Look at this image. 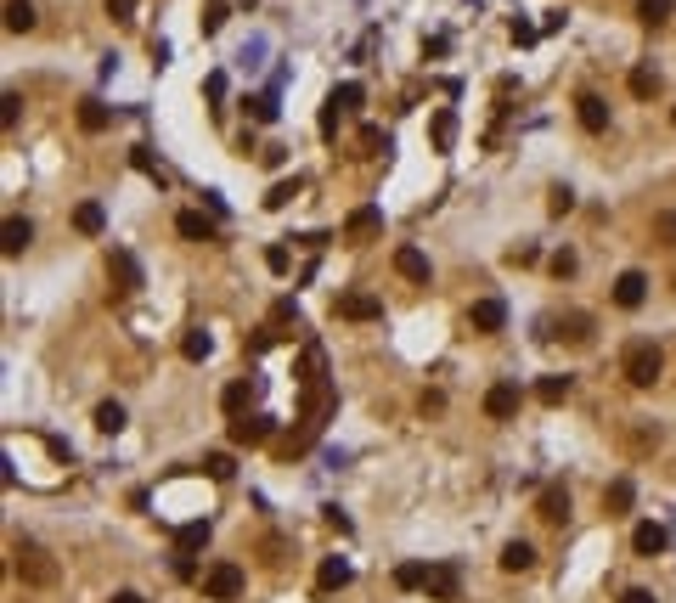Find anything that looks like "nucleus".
I'll use <instances>...</instances> for the list:
<instances>
[{"label":"nucleus","mask_w":676,"mask_h":603,"mask_svg":"<svg viewBox=\"0 0 676 603\" xmlns=\"http://www.w3.org/2000/svg\"><path fill=\"white\" fill-rule=\"evenodd\" d=\"M660 350H654L648 339H637V344H626V356H620V372H626V384L631 389H654L660 384Z\"/></svg>","instance_id":"f257e3e1"},{"label":"nucleus","mask_w":676,"mask_h":603,"mask_svg":"<svg viewBox=\"0 0 676 603\" xmlns=\"http://www.w3.org/2000/svg\"><path fill=\"white\" fill-rule=\"evenodd\" d=\"M12 558H17V575H23L29 587H51V581H57V564H51V553L40 547V542H17Z\"/></svg>","instance_id":"f03ea898"},{"label":"nucleus","mask_w":676,"mask_h":603,"mask_svg":"<svg viewBox=\"0 0 676 603\" xmlns=\"http://www.w3.org/2000/svg\"><path fill=\"white\" fill-rule=\"evenodd\" d=\"M203 598H209V603H231V598H243V564H231V558L209 564V575H203Z\"/></svg>","instance_id":"7ed1b4c3"},{"label":"nucleus","mask_w":676,"mask_h":603,"mask_svg":"<svg viewBox=\"0 0 676 603\" xmlns=\"http://www.w3.org/2000/svg\"><path fill=\"white\" fill-rule=\"evenodd\" d=\"M519 406H524V395H519V384H513V378H502V384L485 389V418L507 423V418H519Z\"/></svg>","instance_id":"20e7f679"},{"label":"nucleus","mask_w":676,"mask_h":603,"mask_svg":"<svg viewBox=\"0 0 676 603\" xmlns=\"http://www.w3.org/2000/svg\"><path fill=\"white\" fill-rule=\"evenodd\" d=\"M333 316H344V322H378V316H384V299H378V294H338L333 299Z\"/></svg>","instance_id":"39448f33"},{"label":"nucleus","mask_w":676,"mask_h":603,"mask_svg":"<svg viewBox=\"0 0 676 603\" xmlns=\"http://www.w3.org/2000/svg\"><path fill=\"white\" fill-rule=\"evenodd\" d=\"M422 592H429L434 603H457V592H462V575H457V564H451V558H446V564H429V587H422Z\"/></svg>","instance_id":"423d86ee"},{"label":"nucleus","mask_w":676,"mask_h":603,"mask_svg":"<svg viewBox=\"0 0 676 603\" xmlns=\"http://www.w3.org/2000/svg\"><path fill=\"white\" fill-rule=\"evenodd\" d=\"M108 265H113V277H119V294H141V288H147V277H141V260L130 254V248H113V254H108Z\"/></svg>","instance_id":"0eeeda50"},{"label":"nucleus","mask_w":676,"mask_h":603,"mask_svg":"<svg viewBox=\"0 0 676 603\" xmlns=\"http://www.w3.org/2000/svg\"><path fill=\"white\" fill-rule=\"evenodd\" d=\"M271 440V418L265 412H243L237 423H231V446H265Z\"/></svg>","instance_id":"6e6552de"},{"label":"nucleus","mask_w":676,"mask_h":603,"mask_svg":"<svg viewBox=\"0 0 676 603\" xmlns=\"http://www.w3.org/2000/svg\"><path fill=\"white\" fill-rule=\"evenodd\" d=\"M575 113H581V130H592V136L609 130V102H603L598 91H581V96H575Z\"/></svg>","instance_id":"1a4fd4ad"},{"label":"nucleus","mask_w":676,"mask_h":603,"mask_svg":"<svg viewBox=\"0 0 676 603\" xmlns=\"http://www.w3.org/2000/svg\"><path fill=\"white\" fill-rule=\"evenodd\" d=\"M344 237H350V243H372V237H384V209H372V203H367V209H355V215L344 220Z\"/></svg>","instance_id":"9d476101"},{"label":"nucleus","mask_w":676,"mask_h":603,"mask_svg":"<svg viewBox=\"0 0 676 603\" xmlns=\"http://www.w3.org/2000/svg\"><path fill=\"white\" fill-rule=\"evenodd\" d=\"M175 232H181L186 243H215V232H220V226L209 220L203 209H181V215H175Z\"/></svg>","instance_id":"9b49d317"},{"label":"nucleus","mask_w":676,"mask_h":603,"mask_svg":"<svg viewBox=\"0 0 676 603\" xmlns=\"http://www.w3.org/2000/svg\"><path fill=\"white\" fill-rule=\"evenodd\" d=\"M569 389H575L569 372H541V378H536V401H541V406H564Z\"/></svg>","instance_id":"f8f14e48"},{"label":"nucleus","mask_w":676,"mask_h":603,"mask_svg":"<svg viewBox=\"0 0 676 603\" xmlns=\"http://www.w3.org/2000/svg\"><path fill=\"white\" fill-rule=\"evenodd\" d=\"M643 299H648V277H643V271H620V277H615V305H620V310H637Z\"/></svg>","instance_id":"ddd939ff"},{"label":"nucleus","mask_w":676,"mask_h":603,"mask_svg":"<svg viewBox=\"0 0 676 603\" xmlns=\"http://www.w3.org/2000/svg\"><path fill=\"white\" fill-rule=\"evenodd\" d=\"M468 322H474V333H502L507 327V305L502 299H474Z\"/></svg>","instance_id":"4468645a"},{"label":"nucleus","mask_w":676,"mask_h":603,"mask_svg":"<svg viewBox=\"0 0 676 603\" xmlns=\"http://www.w3.org/2000/svg\"><path fill=\"white\" fill-rule=\"evenodd\" d=\"M536 513L547 519V525H569V491H564V485H547V491L536 496Z\"/></svg>","instance_id":"2eb2a0df"},{"label":"nucleus","mask_w":676,"mask_h":603,"mask_svg":"<svg viewBox=\"0 0 676 603\" xmlns=\"http://www.w3.org/2000/svg\"><path fill=\"white\" fill-rule=\"evenodd\" d=\"M665 542H671V536H665V525H654V519H643V525L631 530V547H637L643 558H660V553H665Z\"/></svg>","instance_id":"dca6fc26"},{"label":"nucleus","mask_w":676,"mask_h":603,"mask_svg":"<svg viewBox=\"0 0 676 603\" xmlns=\"http://www.w3.org/2000/svg\"><path fill=\"white\" fill-rule=\"evenodd\" d=\"M395 271L406 277V282H429V254H422V248H395Z\"/></svg>","instance_id":"f3484780"},{"label":"nucleus","mask_w":676,"mask_h":603,"mask_svg":"<svg viewBox=\"0 0 676 603\" xmlns=\"http://www.w3.org/2000/svg\"><path fill=\"white\" fill-rule=\"evenodd\" d=\"M29 243H34V226H29L23 215H12V220H6V232H0V248H6V254L17 260V254H23Z\"/></svg>","instance_id":"a211bd4d"},{"label":"nucleus","mask_w":676,"mask_h":603,"mask_svg":"<svg viewBox=\"0 0 676 603\" xmlns=\"http://www.w3.org/2000/svg\"><path fill=\"white\" fill-rule=\"evenodd\" d=\"M316 581H322V592H333V587H350V581H355V564H350V558H322V570H316Z\"/></svg>","instance_id":"6ab92c4d"},{"label":"nucleus","mask_w":676,"mask_h":603,"mask_svg":"<svg viewBox=\"0 0 676 603\" xmlns=\"http://www.w3.org/2000/svg\"><path fill=\"white\" fill-rule=\"evenodd\" d=\"M198 547H209V519H192V525L175 530V553H181V558H192Z\"/></svg>","instance_id":"aec40b11"},{"label":"nucleus","mask_w":676,"mask_h":603,"mask_svg":"<svg viewBox=\"0 0 676 603\" xmlns=\"http://www.w3.org/2000/svg\"><path fill=\"white\" fill-rule=\"evenodd\" d=\"M496 564H502L507 575H524V570L536 564V547H530V542H507V547H502V558H496Z\"/></svg>","instance_id":"412c9836"},{"label":"nucleus","mask_w":676,"mask_h":603,"mask_svg":"<svg viewBox=\"0 0 676 603\" xmlns=\"http://www.w3.org/2000/svg\"><path fill=\"white\" fill-rule=\"evenodd\" d=\"M558 339H569V344H592V316H586V310H569V316L558 322Z\"/></svg>","instance_id":"4be33fe9"},{"label":"nucleus","mask_w":676,"mask_h":603,"mask_svg":"<svg viewBox=\"0 0 676 603\" xmlns=\"http://www.w3.org/2000/svg\"><path fill=\"white\" fill-rule=\"evenodd\" d=\"M102 226H108V215H102V203H79V209H74V232H84V237H102Z\"/></svg>","instance_id":"5701e85b"},{"label":"nucleus","mask_w":676,"mask_h":603,"mask_svg":"<svg viewBox=\"0 0 676 603\" xmlns=\"http://www.w3.org/2000/svg\"><path fill=\"white\" fill-rule=\"evenodd\" d=\"M34 23H40V17H34L29 0H6V34H29Z\"/></svg>","instance_id":"b1692460"},{"label":"nucleus","mask_w":676,"mask_h":603,"mask_svg":"<svg viewBox=\"0 0 676 603\" xmlns=\"http://www.w3.org/2000/svg\"><path fill=\"white\" fill-rule=\"evenodd\" d=\"M181 356H186V361H209V356H215V339H209L203 327H192V333L181 339Z\"/></svg>","instance_id":"393cba45"},{"label":"nucleus","mask_w":676,"mask_h":603,"mask_svg":"<svg viewBox=\"0 0 676 603\" xmlns=\"http://www.w3.org/2000/svg\"><path fill=\"white\" fill-rule=\"evenodd\" d=\"M79 124H84V130H91V136H96V130H108V102L84 96V102H79Z\"/></svg>","instance_id":"a878e982"},{"label":"nucleus","mask_w":676,"mask_h":603,"mask_svg":"<svg viewBox=\"0 0 676 603\" xmlns=\"http://www.w3.org/2000/svg\"><path fill=\"white\" fill-rule=\"evenodd\" d=\"M631 502H637V491H631V480H615L603 491V508L609 513H631Z\"/></svg>","instance_id":"bb28decb"},{"label":"nucleus","mask_w":676,"mask_h":603,"mask_svg":"<svg viewBox=\"0 0 676 603\" xmlns=\"http://www.w3.org/2000/svg\"><path fill=\"white\" fill-rule=\"evenodd\" d=\"M626 85H631V96H637V102H648V96H660V74H654V68H631Z\"/></svg>","instance_id":"cd10ccee"},{"label":"nucleus","mask_w":676,"mask_h":603,"mask_svg":"<svg viewBox=\"0 0 676 603\" xmlns=\"http://www.w3.org/2000/svg\"><path fill=\"white\" fill-rule=\"evenodd\" d=\"M220 401H226V412H231V418H243V412H248V401H254V384H226V395H220Z\"/></svg>","instance_id":"c85d7f7f"},{"label":"nucleus","mask_w":676,"mask_h":603,"mask_svg":"<svg viewBox=\"0 0 676 603\" xmlns=\"http://www.w3.org/2000/svg\"><path fill=\"white\" fill-rule=\"evenodd\" d=\"M389 147H395L389 130H378V124H367V130H361V158H384Z\"/></svg>","instance_id":"c756f323"},{"label":"nucleus","mask_w":676,"mask_h":603,"mask_svg":"<svg viewBox=\"0 0 676 603\" xmlns=\"http://www.w3.org/2000/svg\"><path fill=\"white\" fill-rule=\"evenodd\" d=\"M671 12H676V0H637V17H643L648 29H660Z\"/></svg>","instance_id":"7c9ffc66"},{"label":"nucleus","mask_w":676,"mask_h":603,"mask_svg":"<svg viewBox=\"0 0 676 603\" xmlns=\"http://www.w3.org/2000/svg\"><path fill=\"white\" fill-rule=\"evenodd\" d=\"M395 587H400V592L429 587V564H400V570H395Z\"/></svg>","instance_id":"2f4dec72"},{"label":"nucleus","mask_w":676,"mask_h":603,"mask_svg":"<svg viewBox=\"0 0 676 603\" xmlns=\"http://www.w3.org/2000/svg\"><path fill=\"white\" fill-rule=\"evenodd\" d=\"M451 141H457V113L446 108V113H434V147L451 153Z\"/></svg>","instance_id":"473e14b6"},{"label":"nucleus","mask_w":676,"mask_h":603,"mask_svg":"<svg viewBox=\"0 0 676 603\" xmlns=\"http://www.w3.org/2000/svg\"><path fill=\"white\" fill-rule=\"evenodd\" d=\"M96 429H102V434H119V429H124V406H119V401H102V406H96Z\"/></svg>","instance_id":"72a5a7b5"},{"label":"nucleus","mask_w":676,"mask_h":603,"mask_svg":"<svg viewBox=\"0 0 676 603\" xmlns=\"http://www.w3.org/2000/svg\"><path fill=\"white\" fill-rule=\"evenodd\" d=\"M361 96H367V91L355 85V79H344V85H338V91H333L327 102H333V108H344V113H355V108H361Z\"/></svg>","instance_id":"f704fd0d"},{"label":"nucleus","mask_w":676,"mask_h":603,"mask_svg":"<svg viewBox=\"0 0 676 603\" xmlns=\"http://www.w3.org/2000/svg\"><path fill=\"white\" fill-rule=\"evenodd\" d=\"M293 198H299V181H277V186L265 192V209H288Z\"/></svg>","instance_id":"c9c22d12"},{"label":"nucleus","mask_w":676,"mask_h":603,"mask_svg":"<svg viewBox=\"0 0 676 603\" xmlns=\"http://www.w3.org/2000/svg\"><path fill=\"white\" fill-rule=\"evenodd\" d=\"M203 474H209V480H231V474H237V463H231L226 451H209V457H203Z\"/></svg>","instance_id":"e433bc0d"},{"label":"nucleus","mask_w":676,"mask_h":603,"mask_svg":"<svg viewBox=\"0 0 676 603\" xmlns=\"http://www.w3.org/2000/svg\"><path fill=\"white\" fill-rule=\"evenodd\" d=\"M17 119H23V96H17V91H6V96H0V130H12Z\"/></svg>","instance_id":"4c0bfd02"},{"label":"nucleus","mask_w":676,"mask_h":603,"mask_svg":"<svg viewBox=\"0 0 676 603\" xmlns=\"http://www.w3.org/2000/svg\"><path fill=\"white\" fill-rule=\"evenodd\" d=\"M575 209V192H569V186H553V192H547V215H569Z\"/></svg>","instance_id":"58836bf2"},{"label":"nucleus","mask_w":676,"mask_h":603,"mask_svg":"<svg viewBox=\"0 0 676 603\" xmlns=\"http://www.w3.org/2000/svg\"><path fill=\"white\" fill-rule=\"evenodd\" d=\"M581 271V260H575V248H558V254H553V277L564 282V277H575Z\"/></svg>","instance_id":"ea45409f"},{"label":"nucleus","mask_w":676,"mask_h":603,"mask_svg":"<svg viewBox=\"0 0 676 603\" xmlns=\"http://www.w3.org/2000/svg\"><path fill=\"white\" fill-rule=\"evenodd\" d=\"M536 23H524V17H513V23H507V40H513V46H536Z\"/></svg>","instance_id":"a19ab883"},{"label":"nucleus","mask_w":676,"mask_h":603,"mask_svg":"<svg viewBox=\"0 0 676 603\" xmlns=\"http://www.w3.org/2000/svg\"><path fill=\"white\" fill-rule=\"evenodd\" d=\"M248 108H254V119H260V124H271V119H277V91H265V96H254V102H248Z\"/></svg>","instance_id":"79ce46f5"},{"label":"nucleus","mask_w":676,"mask_h":603,"mask_svg":"<svg viewBox=\"0 0 676 603\" xmlns=\"http://www.w3.org/2000/svg\"><path fill=\"white\" fill-rule=\"evenodd\" d=\"M338 119H344V108H333V102H322V124H316V130H322L327 141L338 136Z\"/></svg>","instance_id":"37998d69"},{"label":"nucleus","mask_w":676,"mask_h":603,"mask_svg":"<svg viewBox=\"0 0 676 603\" xmlns=\"http://www.w3.org/2000/svg\"><path fill=\"white\" fill-rule=\"evenodd\" d=\"M654 237H660V243H676V209L654 215Z\"/></svg>","instance_id":"c03bdc74"},{"label":"nucleus","mask_w":676,"mask_h":603,"mask_svg":"<svg viewBox=\"0 0 676 603\" xmlns=\"http://www.w3.org/2000/svg\"><path fill=\"white\" fill-rule=\"evenodd\" d=\"M226 23V0H209V12H203V34H215Z\"/></svg>","instance_id":"a18cd8bd"},{"label":"nucleus","mask_w":676,"mask_h":603,"mask_svg":"<svg viewBox=\"0 0 676 603\" xmlns=\"http://www.w3.org/2000/svg\"><path fill=\"white\" fill-rule=\"evenodd\" d=\"M536 260H541V248H536V243H519L513 254H507V265H536Z\"/></svg>","instance_id":"49530a36"},{"label":"nucleus","mask_w":676,"mask_h":603,"mask_svg":"<svg viewBox=\"0 0 676 603\" xmlns=\"http://www.w3.org/2000/svg\"><path fill=\"white\" fill-rule=\"evenodd\" d=\"M265 265L282 277V271H288V248H282V243H271V248H265Z\"/></svg>","instance_id":"de8ad7c7"},{"label":"nucleus","mask_w":676,"mask_h":603,"mask_svg":"<svg viewBox=\"0 0 676 603\" xmlns=\"http://www.w3.org/2000/svg\"><path fill=\"white\" fill-rule=\"evenodd\" d=\"M108 17H113V23H130V17H136V0H108Z\"/></svg>","instance_id":"09e8293b"},{"label":"nucleus","mask_w":676,"mask_h":603,"mask_svg":"<svg viewBox=\"0 0 676 603\" xmlns=\"http://www.w3.org/2000/svg\"><path fill=\"white\" fill-rule=\"evenodd\" d=\"M322 513H327V525H333L338 536H350V530H355V525H350V513H344V508H322Z\"/></svg>","instance_id":"8fccbe9b"},{"label":"nucleus","mask_w":676,"mask_h":603,"mask_svg":"<svg viewBox=\"0 0 676 603\" xmlns=\"http://www.w3.org/2000/svg\"><path fill=\"white\" fill-rule=\"evenodd\" d=\"M271 316H277V322H299V305H293V299H277V310H271Z\"/></svg>","instance_id":"3c124183"},{"label":"nucleus","mask_w":676,"mask_h":603,"mask_svg":"<svg viewBox=\"0 0 676 603\" xmlns=\"http://www.w3.org/2000/svg\"><path fill=\"white\" fill-rule=\"evenodd\" d=\"M203 91H209V102H220V96H226V74H209V85H203Z\"/></svg>","instance_id":"603ef678"},{"label":"nucleus","mask_w":676,"mask_h":603,"mask_svg":"<svg viewBox=\"0 0 676 603\" xmlns=\"http://www.w3.org/2000/svg\"><path fill=\"white\" fill-rule=\"evenodd\" d=\"M130 164H136L141 175H153V153H147V147H136V153H130Z\"/></svg>","instance_id":"864d4df0"},{"label":"nucleus","mask_w":676,"mask_h":603,"mask_svg":"<svg viewBox=\"0 0 676 603\" xmlns=\"http://www.w3.org/2000/svg\"><path fill=\"white\" fill-rule=\"evenodd\" d=\"M620 603H654V592H643V587H631V592H620Z\"/></svg>","instance_id":"5fc2aeb1"},{"label":"nucleus","mask_w":676,"mask_h":603,"mask_svg":"<svg viewBox=\"0 0 676 603\" xmlns=\"http://www.w3.org/2000/svg\"><path fill=\"white\" fill-rule=\"evenodd\" d=\"M113 603H147L141 592H113Z\"/></svg>","instance_id":"6e6d98bb"},{"label":"nucleus","mask_w":676,"mask_h":603,"mask_svg":"<svg viewBox=\"0 0 676 603\" xmlns=\"http://www.w3.org/2000/svg\"><path fill=\"white\" fill-rule=\"evenodd\" d=\"M671 124H676V113H671Z\"/></svg>","instance_id":"4d7b16f0"}]
</instances>
